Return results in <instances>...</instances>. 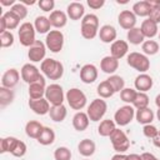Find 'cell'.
I'll return each mask as SVG.
<instances>
[{"mask_svg":"<svg viewBox=\"0 0 160 160\" xmlns=\"http://www.w3.org/2000/svg\"><path fill=\"white\" fill-rule=\"evenodd\" d=\"M40 70L50 80H59L64 75V65L60 61L51 58H48L41 61Z\"/></svg>","mask_w":160,"mask_h":160,"instance_id":"obj_1","label":"cell"},{"mask_svg":"<svg viewBox=\"0 0 160 160\" xmlns=\"http://www.w3.org/2000/svg\"><path fill=\"white\" fill-rule=\"evenodd\" d=\"M81 35L86 40L94 39L99 34V18L95 14H88L81 19Z\"/></svg>","mask_w":160,"mask_h":160,"instance_id":"obj_2","label":"cell"},{"mask_svg":"<svg viewBox=\"0 0 160 160\" xmlns=\"http://www.w3.org/2000/svg\"><path fill=\"white\" fill-rule=\"evenodd\" d=\"M126 62H128V65L130 68L138 70L141 74L146 72L150 69V60H149V58L145 54H141V52H136V51L130 52L128 55V58H126Z\"/></svg>","mask_w":160,"mask_h":160,"instance_id":"obj_3","label":"cell"},{"mask_svg":"<svg viewBox=\"0 0 160 160\" xmlns=\"http://www.w3.org/2000/svg\"><path fill=\"white\" fill-rule=\"evenodd\" d=\"M109 138H110V141H111V145H112L114 150L118 154H122L126 150H129V148H130V140H129V138L126 136V134L122 130H120V129L116 128L110 134Z\"/></svg>","mask_w":160,"mask_h":160,"instance_id":"obj_4","label":"cell"},{"mask_svg":"<svg viewBox=\"0 0 160 160\" xmlns=\"http://www.w3.org/2000/svg\"><path fill=\"white\" fill-rule=\"evenodd\" d=\"M65 99L69 104V106L74 110H81L85 108L86 105V95L78 88H72L70 90H68V92L65 94Z\"/></svg>","mask_w":160,"mask_h":160,"instance_id":"obj_5","label":"cell"},{"mask_svg":"<svg viewBox=\"0 0 160 160\" xmlns=\"http://www.w3.org/2000/svg\"><path fill=\"white\" fill-rule=\"evenodd\" d=\"M106 110H108V104L105 100H102L101 98L99 99H94L90 105L88 106V116L91 121H100L104 115L106 114Z\"/></svg>","mask_w":160,"mask_h":160,"instance_id":"obj_6","label":"cell"},{"mask_svg":"<svg viewBox=\"0 0 160 160\" xmlns=\"http://www.w3.org/2000/svg\"><path fill=\"white\" fill-rule=\"evenodd\" d=\"M35 28H34V24L26 21V22H22L18 30V35H19V41L22 46H26V48H30L36 40H35Z\"/></svg>","mask_w":160,"mask_h":160,"instance_id":"obj_7","label":"cell"},{"mask_svg":"<svg viewBox=\"0 0 160 160\" xmlns=\"http://www.w3.org/2000/svg\"><path fill=\"white\" fill-rule=\"evenodd\" d=\"M134 116H135V108L131 105H124L120 106L114 114V121L119 126H126L128 124L131 122Z\"/></svg>","mask_w":160,"mask_h":160,"instance_id":"obj_8","label":"cell"},{"mask_svg":"<svg viewBox=\"0 0 160 160\" xmlns=\"http://www.w3.org/2000/svg\"><path fill=\"white\" fill-rule=\"evenodd\" d=\"M64 90L59 84H50L45 90V99L51 104V106L62 105L64 102Z\"/></svg>","mask_w":160,"mask_h":160,"instance_id":"obj_9","label":"cell"},{"mask_svg":"<svg viewBox=\"0 0 160 160\" xmlns=\"http://www.w3.org/2000/svg\"><path fill=\"white\" fill-rule=\"evenodd\" d=\"M45 45L51 52L61 51L64 46V34L60 30H51L49 34H46Z\"/></svg>","mask_w":160,"mask_h":160,"instance_id":"obj_10","label":"cell"},{"mask_svg":"<svg viewBox=\"0 0 160 160\" xmlns=\"http://www.w3.org/2000/svg\"><path fill=\"white\" fill-rule=\"evenodd\" d=\"M45 55H46V45L40 40H36L28 50V58L32 62H39L45 60Z\"/></svg>","mask_w":160,"mask_h":160,"instance_id":"obj_11","label":"cell"},{"mask_svg":"<svg viewBox=\"0 0 160 160\" xmlns=\"http://www.w3.org/2000/svg\"><path fill=\"white\" fill-rule=\"evenodd\" d=\"M20 75H21V79L29 85L38 81L42 76L39 71V69L32 64H24L20 70Z\"/></svg>","mask_w":160,"mask_h":160,"instance_id":"obj_12","label":"cell"},{"mask_svg":"<svg viewBox=\"0 0 160 160\" xmlns=\"http://www.w3.org/2000/svg\"><path fill=\"white\" fill-rule=\"evenodd\" d=\"M119 25L125 30H131L136 25V16L131 10H122L118 16Z\"/></svg>","mask_w":160,"mask_h":160,"instance_id":"obj_13","label":"cell"},{"mask_svg":"<svg viewBox=\"0 0 160 160\" xmlns=\"http://www.w3.org/2000/svg\"><path fill=\"white\" fill-rule=\"evenodd\" d=\"M20 80V74L16 69L14 68H10L8 69L4 74H2V78H1V86L4 88H8V89H12L18 85Z\"/></svg>","mask_w":160,"mask_h":160,"instance_id":"obj_14","label":"cell"},{"mask_svg":"<svg viewBox=\"0 0 160 160\" xmlns=\"http://www.w3.org/2000/svg\"><path fill=\"white\" fill-rule=\"evenodd\" d=\"M98 79V68L92 64H85L80 69V80L84 84H92Z\"/></svg>","mask_w":160,"mask_h":160,"instance_id":"obj_15","label":"cell"},{"mask_svg":"<svg viewBox=\"0 0 160 160\" xmlns=\"http://www.w3.org/2000/svg\"><path fill=\"white\" fill-rule=\"evenodd\" d=\"M45 90H46V85H45V79L44 76H41L38 81L32 82L29 85V99H41L45 96Z\"/></svg>","mask_w":160,"mask_h":160,"instance_id":"obj_16","label":"cell"},{"mask_svg":"<svg viewBox=\"0 0 160 160\" xmlns=\"http://www.w3.org/2000/svg\"><path fill=\"white\" fill-rule=\"evenodd\" d=\"M29 106L30 109L38 114V115H45V114H49L50 111V102L45 99V98H41V99H29Z\"/></svg>","mask_w":160,"mask_h":160,"instance_id":"obj_17","label":"cell"},{"mask_svg":"<svg viewBox=\"0 0 160 160\" xmlns=\"http://www.w3.org/2000/svg\"><path fill=\"white\" fill-rule=\"evenodd\" d=\"M129 51V44L125 40H115L110 46V55L116 60L124 58Z\"/></svg>","mask_w":160,"mask_h":160,"instance_id":"obj_18","label":"cell"},{"mask_svg":"<svg viewBox=\"0 0 160 160\" xmlns=\"http://www.w3.org/2000/svg\"><path fill=\"white\" fill-rule=\"evenodd\" d=\"M99 38H100V40L102 41V42H105V44H112L115 40H116V35H118V32H116V29L112 26V25H109V24H106V25H102L100 29H99Z\"/></svg>","mask_w":160,"mask_h":160,"instance_id":"obj_19","label":"cell"},{"mask_svg":"<svg viewBox=\"0 0 160 160\" xmlns=\"http://www.w3.org/2000/svg\"><path fill=\"white\" fill-rule=\"evenodd\" d=\"M152 78L148 74H139L136 78H135V81H134V85H135V89L140 92H146L148 90H150L152 88Z\"/></svg>","mask_w":160,"mask_h":160,"instance_id":"obj_20","label":"cell"},{"mask_svg":"<svg viewBox=\"0 0 160 160\" xmlns=\"http://www.w3.org/2000/svg\"><path fill=\"white\" fill-rule=\"evenodd\" d=\"M66 14H68V18H70L71 20H80L82 19L85 15V8L81 2H78V1H74V2H70L66 8Z\"/></svg>","mask_w":160,"mask_h":160,"instance_id":"obj_21","label":"cell"},{"mask_svg":"<svg viewBox=\"0 0 160 160\" xmlns=\"http://www.w3.org/2000/svg\"><path fill=\"white\" fill-rule=\"evenodd\" d=\"M49 20H50L51 26H54L56 29H61L68 22V14L61 10H54V11H51Z\"/></svg>","mask_w":160,"mask_h":160,"instance_id":"obj_22","label":"cell"},{"mask_svg":"<svg viewBox=\"0 0 160 160\" xmlns=\"http://www.w3.org/2000/svg\"><path fill=\"white\" fill-rule=\"evenodd\" d=\"M89 122H90V119H89L88 114L84 111H78L72 118V126L76 131L86 130L89 126Z\"/></svg>","mask_w":160,"mask_h":160,"instance_id":"obj_23","label":"cell"},{"mask_svg":"<svg viewBox=\"0 0 160 160\" xmlns=\"http://www.w3.org/2000/svg\"><path fill=\"white\" fill-rule=\"evenodd\" d=\"M119 68V60L112 58L111 55L104 56L100 61V69L105 74H114Z\"/></svg>","mask_w":160,"mask_h":160,"instance_id":"obj_24","label":"cell"},{"mask_svg":"<svg viewBox=\"0 0 160 160\" xmlns=\"http://www.w3.org/2000/svg\"><path fill=\"white\" fill-rule=\"evenodd\" d=\"M42 130H44V126L39 121H36V120H30L25 125V132L31 139H36L38 140L39 136L41 135Z\"/></svg>","mask_w":160,"mask_h":160,"instance_id":"obj_25","label":"cell"},{"mask_svg":"<svg viewBox=\"0 0 160 160\" xmlns=\"http://www.w3.org/2000/svg\"><path fill=\"white\" fill-rule=\"evenodd\" d=\"M140 30H141L142 35H144L145 38H148V39H152L154 36L158 35V31H159L158 24L154 22V21L150 20V19H146V20H144V21L141 22Z\"/></svg>","mask_w":160,"mask_h":160,"instance_id":"obj_26","label":"cell"},{"mask_svg":"<svg viewBox=\"0 0 160 160\" xmlns=\"http://www.w3.org/2000/svg\"><path fill=\"white\" fill-rule=\"evenodd\" d=\"M95 149H96L95 142L92 140H90V139H82L78 145V151L84 158H89V156L94 155Z\"/></svg>","mask_w":160,"mask_h":160,"instance_id":"obj_27","label":"cell"},{"mask_svg":"<svg viewBox=\"0 0 160 160\" xmlns=\"http://www.w3.org/2000/svg\"><path fill=\"white\" fill-rule=\"evenodd\" d=\"M50 119L55 122H61L65 120L66 115H68V110L64 105H56V106H51L50 111H49Z\"/></svg>","mask_w":160,"mask_h":160,"instance_id":"obj_28","label":"cell"},{"mask_svg":"<svg viewBox=\"0 0 160 160\" xmlns=\"http://www.w3.org/2000/svg\"><path fill=\"white\" fill-rule=\"evenodd\" d=\"M135 118L138 120L139 124H142V125H148V124H151L152 120H154V112L150 108H145V109H141V110H136L135 112Z\"/></svg>","mask_w":160,"mask_h":160,"instance_id":"obj_29","label":"cell"},{"mask_svg":"<svg viewBox=\"0 0 160 160\" xmlns=\"http://www.w3.org/2000/svg\"><path fill=\"white\" fill-rule=\"evenodd\" d=\"M150 10H151V6L149 4L148 0H144V1H138L132 5V12L135 14V16H141V18H146L149 16L150 14Z\"/></svg>","mask_w":160,"mask_h":160,"instance_id":"obj_30","label":"cell"},{"mask_svg":"<svg viewBox=\"0 0 160 160\" xmlns=\"http://www.w3.org/2000/svg\"><path fill=\"white\" fill-rule=\"evenodd\" d=\"M34 28L35 30L39 32V34H49L51 30V24H50V20L49 18L46 16H38L34 21Z\"/></svg>","mask_w":160,"mask_h":160,"instance_id":"obj_31","label":"cell"},{"mask_svg":"<svg viewBox=\"0 0 160 160\" xmlns=\"http://www.w3.org/2000/svg\"><path fill=\"white\" fill-rule=\"evenodd\" d=\"M116 129L115 126V121L114 120H110V119H106V120H102L100 121L99 126H98V132L100 136L102 138H106V136H110V134Z\"/></svg>","mask_w":160,"mask_h":160,"instance_id":"obj_32","label":"cell"},{"mask_svg":"<svg viewBox=\"0 0 160 160\" xmlns=\"http://www.w3.org/2000/svg\"><path fill=\"white\" fill-rule=\"evenodd\" d=\"M126 38H128V41L132 45H140L145 41V36L142 35L140 28H136V26L128 31Z\"/></svg>","mask_w":160,"mask_h":160,"instance_id":"obj_33","label":"cell"},{"mask_svg":"<svg viewBox=\"0 0 160 160\" xmlns=\"http://www.w3.org/2000/svg\"><path fill=\"white\" fill-rule=\"evenodd\" d=\"M96 92H98V95H99L101 99H109V98H111V96L115 94L112 86L110 85V82H109L108 80H104V81H101V82L98 85Z\"/></svg>","mask_w":160,"mask_h":160,"instance_id":"obj_34","label":"cell"},{"mask_svg":"<svg viewBox=\"0 0 160 160\" xmlns=\"http://www.w3.org/2000/svg\"><path fill=\"white\" fill-rule=\"evenodd\" d=\"M55 141V132L51 128H48V126H44V130L41 132V135L39 136L38 139V142L46 146V145H51L52 142Z\"/></svg>","mask_w":160,"mask_h":160,"instance_id":"obj_35","label":"cell"},{"mask_svg":"<svg viewBox=\"0 0 160 160\" xmlns=\"http://www.w3.org/2000/svg\"><path fill=\"white\" fill-rule=\"evenodd\" d=\"M1 18L4 19L5 21V25H6V29L8 30H14L19 26V22H20V19L12 12V11H6L1 15Z\"/></svg>","mask_w":160,"mask_h":160,"instance_id":"obj_36","label":"cell"},{"mask_svg":"<svg viewBox=\"0 0 160 160\" xmlns=\"http://www.w3.org/2000/svg\"><path fill=\"white\" fill-rule=\"evenodd\" d=\"M14 98H15V94L11 89L4 88V86L0 88V106L1 108H5L9 104H11L14 101Z\"/></svg>","mask_w":160,"mask_h":160,"instance_id":"obj_37","label":"cell"},{"mask_svg":"<svg viewBox=\"0 0 160 160\" xmlns=\"http://www.w3.org/2000/svg\"><path fill=\"white\" fill-rule=\"evenodd\" d=\"M141 50L142 52L148 56V55H155L159 51V42L155 40H145L141 44Z\"/></svg>","mask_w":160,"mask_h":160,"instance_id":"obj_38","label":"cell"},{"mask_svg":"<svg viewBox=\"0 0 160 160\" xmlns=\"http://www.w3.org/2000/svg\"><path fill=\"white\" fill-rule=\"evenodd\" d=\"M132 106L136 109V110H141V109H145V108H149V96L146 95V92H140L138 91L136 94V98L132 102Z\"/></svg>","mask_w":160,"mask_h":160,"instance_id":"obj_39","label":"cell"},{"mask_svg":"<svg viewBox=\"0 0 160 160\" xmlns=\"http://www.w3.org/2000/svg\"><path fill=\"white\" fill-rule=\"evenodd\" d=\"M150 6H151V10H150V14L148 16V19L152 20L154 22L159 24L160 22V1L156 0V1H152V0H148Z\"/></svg>","mask_w":160,"mask_h":160,"instance_id":"obj_40","label":"cell"},{"mask_svg":"<svg viewBox=\"0 0 160 160\" xmlns=\"http://www.w3.org/2000/svg\"><path fill=\"white\" fill-rule=\"evenodd\" d=\"M106 80L110 82V85L112 86L115 92H120L125 88V81L120 75H110Z\"/></svg>","mask_w":160,"mask_h":160,"instance_id":"obj_41","label":"cell"},{"mask_svg":"<svg viewBox=\"0 0 160 160\" xmlns=\"http://www.w3.org/2000/svg\"><path fill=\"white\" fill-rule=\"evenodd\" d=\"M136 94L138 91L135 89H131V88H124L121 91H120V98L126 104H132L135 98H136Z\"/></svg>","mask_w":160,"mask_h":160,"instance_id":"obj_42","label":"cell"},{"mask_svg":"<svg viewBox=\"0 0 160 160\" xmlns=\"http://www.w3.org/2000/svg\"><path fill=\"white\" fill-rule=\"evenodd\" d=\"M16 138H12V136H8V138H2L1 141H0V152L1 154H5V152H10L11 149L14 148L15 142H16Z\"/></svg>","mask_w":160,"mask_h":160,"instance_id":"obj_43","label":"cell"},{"mask_svg":"<svg viewBox=\"0 0 160 160\" xmlns=\"http://www.w3.org/2000/svg\"><path fill=\"white\" fill-rule=\"evenodd\" d=\"M10 154L12 156H15V158H22L26 154V145H25V142L18 139L15 145H14V148L11 149Z\"/></svg>","mask_w":160,"mask_h":160,"instance_id":"obj_44","label":"cell"},{"mask_svg":"<svg viewBox=\"0 0 160 160\" xmlns=\"http://www.w3.org/2000/svg\"><path fill=\"white\" fill-rule=\"evenodd\" d=\"M55 160H70L71 159V151L66 146H59L54 151Z\"/></svg>","mask_w":160,"mask_h":160,"instance_id":"obj_45","label":"cell"},{"mask_svg":"<svg viewBox=\"0 0 160 160\" xmlns=\"http://www.w3.org/2000/svg\"><path fill=\"white\" fill-rule=\"evenodd\" d=\"M10 11H12L20 20H22V19H25L28 16V8L21 2H16L14 6H11Z\"/></svg>","mask_w":160,"mask_h":160,"instance_id":"obj_46","label":"cell"},{"mask_svg":"<svg viewBox=\"0 0 160 160\" xmlns=\"http://www.w3.org/2000/svg\"><path fill=\"white\" fill-rule=\"evenodd\" d=\"M0 44L1 48H10L14 44V35L11 31H5L0 34Z\"/></svg>","mask_w":160,"mask_h":160,"instance_id":"obj_47","label":"cell"},{"mask_svg":"<svg viewBox=\"0 0 160 160\" xmlns=\"http://www.w3.org/2000/svg\"><path fill=\"white\" fill-rule=\"evenodd\" d=\"M142 132H144V135H145L146 138H149V139H154V138L158 135L159 130H158V128L154 126L152 124H148V125H144V128H142Z\"/></svg>","mask_w":160,"mask_h":160,"instance_id":"obj_48","label":"cell"},{"mask_svg":"<svg viewBox=\"0 0 160 160\" xmlns=\"http://www.w3.org/2000/svg\"><path fill=\"white\" fill-rule=\"evenodd\" d=\"M38 5H39V8H40L42 11H50V10L54 9L55 1H54V0H40V1L38 2Z\"/></svg>","mask_w":160,"mask_h":160,"instance_id":"obj_49","label":"cell"},{"mask_svg":"<svg viewBox=\"0 0 160 160\" xmlns=\"http://www.w3.org/2000/svg\"><path fill=\"white\" fill-rule=\"evenodd\" d=\"M86 2H88V5H89L91 9H94V10H98V9L102 8L104 4H105L104 0H88Z\"/></svg>","mask_w":160,"mask_h":160,"instance_id":"obj_50","label":"cell"},{"mask_svg":"<svg viewBox=\"0 0 160 160\" xmlns=\"http://www.w3.org/2000/svg\"><path fill=\"white\" fill-rule=\"evenodd\" d=\"M141 160H158V159L151 152H142L141 154Z\"/></svg>","mask_w":160,"mask_h":160,"instance_id":"obj_51","label":"cell"},{"mask_svg":"<svg viewBox=\"0 0 160 160\" xmlns=\"http://www.w3.org/2000/svg\"><path fill=\"white\" fill-rule=\"evenodd\" d=\"M0 4L2 6H14L16 2H15V0H0Z\"/></svg>","mask_w":160,"mask_h":160,"instance_id":"obj_52","label":"cell"},{"mask_svg":"<svg viewBox=\"0 0 160 160\" xmlns=\"http://www.w3.org/2000/svg\"><path fill=\"white\" fill-rule=\"evenodd\" d=\"M126 160H141V155H138V154H129V155H126Z\"/></svg>","mask_w":160,"mask_h":160,"instance_id":"obj_53","label":"cell"},{"mask_svg":"<svg viewBox=\"0 0 160 160\" xmlns=\"http://www.w3.org/2000/svg\"><path fill=\"white\" fill-rule=\"evenodd\" d=\"M152 144L156 146V148H160V130H159V132H158V135L152 139Z\"/></svg>","mask_w":160,"mask_h":160,"instance_id":"obj_54","label":"cell"},{"mask_svg":"<svg viewBox=\"0 0 160 160\" xmlns=\"http://www.w3.org/2000/svg\"><path fill=\"white\" fill-rule=\"evenodd\" d=\"M5 31H8L6 25H5V21H4L2 18H0V34H2V32H5Z\"/></svg>","mask_w":160,"mask_h":160,"instance_id":"obj_55","label":"cell"},{"mask_svg":"<svg viewBox=\"0 0 160 160\" xmlns=\"http://www.w3.org/2000/svg\"><path fill=\"white\" fill-rule=\"evenodd\" d=\"M111 160H126V155H124V154H115L111 158Z\"/></svg>","mask_w":160,"mask_h":160,"instance_id":"obj_56","label":"cell"},{"mask_svg":"<svg viewBox=\"0 0 160 160\" xmlns=\"http://www.w3.org/2000/svg\"><path fill=\"white\" fill-rule=\"evenodd\" d=\"M20 2L24 4V5H25V4H28V5H34L36 1H35V0H20Z\"/></svg>","mask_w":160,"mask_h":160,"instance_id":"obj_57","label":"cell"},{"mask_svg":"<svg viewBox=\"0 0 160 160\" xmlns=\"http://www.w3.org/2000/svg\"><path fill=\"white\" fill-rule=\"evenodd\" d=\"M155 105L158 106V109H160V94H158L155 98Z\"/></svg>","mask_w":160,"mask_h":160,"instance_id":"obj_58","label":"cell"},{"mask_svg":"<svg viewBox=\"0 0 160 160\" xmlns=\"http://www.w3.org/2000/svg\"><path fill=\"white\" fill-rule=\"evenodd\" d=\"M156 118H158V120L160 121V109L158 110V112H156Z\"/></svg>","mask_w":160,"mask_h":160,"instance_id":"obj_59","label":"cell"},{"mask_svg":"<svg viewBox=\"0 0 160 160\" xmlns=\"http://www.w3.org/2000/svg\"><path fill=\"white\" fill-rule=\"evenodd\" d=\"M159 40H160V32H159Z\"/></svg>","mask_w":160,"mask_h":160,"instance_id":"obj_60","label":"cell"},{"mask_svg":"<svg viewBox=\"0 0 160 160\" xmlns=\"http://www.w3.org/2000/svg\"><path fill=\"white\" fill-rule=\"evenodd\" d=\"M85 160H88V159H85Z\"/></svg>","mask_w":160,"mask_h":160,"instance_id":"obj_61","label":"cell"}]
</instances>
